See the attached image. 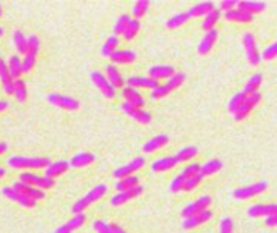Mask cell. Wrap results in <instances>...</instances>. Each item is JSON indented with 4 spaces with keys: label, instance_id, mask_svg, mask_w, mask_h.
Returning <instances> with one entry per match:
<instances>
[{
    "label": "cell",
    "instance_id": "6da1fadb",
    "mask_svg": "<svg viewBox=\"0 0 277 233\" xmlns=\"http://www.w3.org/2000/svg\"><path fill=\"white\" fill-rule=\"evenodd\" d=\"M7 165L12 169H47L50 160L47 157H25V156H12L7 160Z\"/></svg>",
    "mask_w": 277,
    "mask_h": 233
},
{
    "label": "cell",
    "instance_id": "7a4b0ae2",
    "mask_svg": "<svg viewBox=\"0 0 277 233\" xmlns=\"http://www.w3.org/2000/svg\"><path fill=\"white\" fill-rule=\"evenodd\" d=\"M106 193H107V186L106 185H96V186L91 189V191L86 193L84 198L78 199L75 204H73V207H71L73 214H83V210L86 207H89L91 204H94V202H98L99 199H102Z\"/></svg>",
    "mask_w": 277,
    "mask_h": 233
},
{
    "label": "cell",
    "instance_id": "3957f363",
    "mask_svg": "<svg viewBox=\"0 0 277 233\" xmlns=\"http://www.w3.org/2000/svg\"><path fill=\"white\" fill-rule=\"evenodd\" d=\"M91 81L102 92V96H104L106 99H114L115 97V94H117L115 87L109 83L107 76H104V73L102 71H99V70L91 71Z\"/></svg>",
    "mask_w": 277,
    "mask_h": 233
},
{
    "label": "cell",
    "instance_id": "277c9868",
    "mask_svg": "<svg viewBox=\"0 0 277 233\" xmlns=\"http://www.w3.org/2000/svg\"><path fill=\"white\" fill-rule=\"evenodd\" d=\"M20 181L21 183H26L29 186H34V188H39V189H49L52 188L55 181L52 178H47V177H39V175L31 173V172H21L20 173Z\"/></svg>",
    "mask_w": 277,
    "mask_h": 233
},
{
    "label": "cell",
    "instance_id": "5b68a950",
    "mask_svg": "<svg viewBox=\"0 0 277 233\" xmlns=\"http://www.w3.org/2000/svg\"><path fill=\"white\" fill-rule=\"evenodd\" d=\"M243 47H245V54L250 65H259L261 63V52L258 50L256 41H254L253 33H245L243 34Z\"/></svg>",
    "mask_w": 277,
    "mask_h": 233
},
{
    "label": "cell",
    "instance_id": "8992f818",
    "mask_svg": "<svg viewBox=\"0 0 277 233\" xmlns=\"http://www.w3.org/2000/svg\"><path fill=\"white\" fill-rule=\"evenodd\" d=\"M211 202H213V199H211V196L208 194H203L201 198H198L195 202H190L187 204V206L183 207V210H181V215H183V218H188V217H193L196 214L203 212V210H206Z\"/></svg>",
    "mask_w": 277,
    "mask_h": 233
},
{
    "label": "cell",
    "instance_id": "52a82bcc",
    "mask_svg": "<svg viewBox=\"0 0 277 233\" xmlns=\"http://www.w3.org/2000/svg\"><path fill=\"white\" fill-rule=\"evenodd\" d=\"M259 100H261V94L259 92H253V94H250V96H246L245 100H243V104L240 105V108L235 113H233V120L240 122V120L246 119L253 108L256 107V104H259Z\"/></svg>",
    "mask_w": 277,
    "mask_h": 233
},
{
    "label": "cell",
    "instance_id": "ba28073f",
    "mask_svg": "<svg viewBox=\"0 0 277 233\" xmlns=\"http://www.w3.org/2000/svg\"><path fill=\"white\" fill-rule=\"evenodd\" d=\"M144 164H146V159H144L143 156L135 157L130 164L122 165V167H119V169H115V170H114V177H115L117 180H120V178L130 177V175H135V172H138L140 169H143Z\"/></svg>",
    "mask_w": 277,
    "mask_h": 233
},
{
    "label": "cell",
    "instance_id": "9c48e42d",
    "mask_svg": "<svg viewBox=\"0 0 277 233\" xmlns=\"http://www.w3.org/2000/svg\"><path fill=\"white\" fill-rule=\"evenodd\" d=\"M122 110L125 112L128 117H131V119H133L135 122L141 123V125H148V123H151V120H152V115L148 110L138 108L135 105L128 104V102H123V104H122Z\"/></svg>",
    "mask_w": 277,
    "mask_h": 233
},
{
    "label": "cell",
    "instance_id": "30bf717a",
    "mask_svg": "<svg viewBox=\"0 0 277 233\" xmlns=\"http://www.w3.org/2000/svg\"><path fill=\"white\" fill-rule=\"evenodd\" d=\"M266 189H267L266 181H258V183H254V185L235 189V191H233V196H235L237 199H250V198H253V196L262 194Z\"/></svg>",
    "mask_w": 277,
    "mask_h": 233
},
{
    "label": "cell",
    "instance_id": "8fae6325",
    "mask_svg": "<svg viewBox=\"0 0 277 233\" xmlns=\"http://www.w3.org/2000/svg\"><path fill=\"white\" fill-rule=\"evenodd\" d=\"M47 99L52 105L63 108V110H76V108H79V102L76 99L62 96V94H49Z\"/></svg>",
    "mask_w": 277,
    "mask_h": 233
},
{
    "label": "cell",
    "instance_id": "7c38bea8",
    "mask_svg": "<svg viewBox=\"0 0 277 233\" xmlns=\"http://www.w3.org/2000/svg\"><path fill=\"white\" fill-rule=\"evenodd\" d=\"M143 193V186L138 185L136 188H131V189H127V191H120L112 196L111 199V204L112 206H123V204H127L128 201L138 198Z\"/></svg>",
    "mask_w": 277,
    "mask_h": 233
},
{
    "label": "cell",
    "instance_id": "4fadbf2b",
    "mask_svg": "<svg viewBox=\"0 0 277 233\" xmlns=\"http://www.w3.org/2000/svg\"><path fill=\"white\" fill-rule=\"evenodd\" d=\"M13 189H17L18 193H21L23 196H26V198L33 199V201H39V199H44V191L39 188H34V186H29L26 183H21V181H15V183L12 185Z\"/></svg>",
    "mask_w": 277,
    "mask_h": 233
},
{
    "label": "cell",
    "instance_id": "5bb4252c",
    "mask_svg": "<svg viewBox=\"0 0 277 233\" xmlns=\"http://www.w3.org/2000/svg\"><path fill=\"white\" fill-rule=\"evenodd\" d=\"M2 194L5 196L7 199L18 202L20 206H23V207H34V206H36V201L26 198V196H23L21 193H18L17 189H13L12 186H5V188L2 189Z\"/></svg>",
    "mask_w": 277,
    "mask_h": 233
},
{
    "label": "cell",
    "instance_id": "9a60e30c",
    "mask_svg": "<svg viewBox=\"0 0 277 233\" xmlns=\"http://www.w3.org/2000/svg\"><path fill=\"white\" fill-rule=\"evenodd\" d=\"M127 86L135 87V89H138V87H144V89L154 91L160 84H159V81H156V79H152L149 76H130L127 79Z\"/></svg>",
    "mask_w": 277,
    "mask_h": 233
},
{
    "label": "cell",
    "instance_id": "2e32d148",
    "mask_svg": "<svg viewBox=\"0 0 277 233\" xmlns=\"http://www.w3.org/2000/svg\"><path fill=\"white\" fill-rule=\"evenodd\" d=\"M277 214V204H254L248 207V215L250 217H269Z\"/></svg>",
    "mask_w": 277,
    "mask_h": 233
},
{
    "label": "cell",
    "instance_id": "e0dca14e",
    "mask_svg": "<svg viewBox=\"0 0 277 233\" xmlns=\"http://www.w3.org/2000/svg\"><path fill=\"white\" fill-rule=\"evenodd\" d=\"M111 62L114 65H127V63H133L136 60V54L133 50H128V49H123V50H119L117 49L115 52L111 54Z\"/></svg>",
    "mask_w": 277,
    "mask_h": 233
},
{
    "label": "cell",
    "instance_id": "ac0fdd59",
    "mask_svg": "<svg viewBox=\"0 0 277 233\" xmlns=\"http://www.w3.org/2000/svg\"><path fill=\"white\" fill-rule=\"evenodd\" d=\"M148 75L149 78L156 79V81H159V79H162V78L170 79L175 75V70L170 65H154V67H151L148 70Z\"/></svg>",
    "mask_w": 277,
    "mask_h": 233
},
{
    "label": "cell",
    "instance_id": "d6986e66",
    "mask_svg": "<svg viewBox=\"0 0 277 233\" xmlns=\"http://www.w3.org/2000/svg\"><path fill=\"white\" fill-rule=\"evenodd\" d=\"M217 29H213V31H208L206 34L203 36V39L200 42V46H198V54L200 55H206L209 54L211 50H213L214 47V44H216V39H217Z\"/></svg>",
    "mask_w": 277,
    "mask_h": 233
},
{
    "label": "cell",
    "instance_id": "ffe728a7",
    "mask_svg": "<svg viewBox=\"0 0 277 233\" xmlns=\"http://www.w3.org/2000/svg\"><path fill=\"white\" fill-rule=\"evenodd\" d=\"M122 92H123V97H125V102H128V104L135 105V107H138V108H143V107L146 105L144 97L135 89V87L125 86V87H123Z\"/></svg>",
    "mask_w": 277,
    "mask_h": 233
},
{
    "label": "cell",
    "instance_id": "44dd1931",
    "mask_svg": "<svg viewBox=\"0 0 277 233\" xmlns=\"http://www.w3.org/2000/svg\"><path fill=\"white\" fill-rule=\"evenodd\" d=\"M94 160H96V156L93 152H79V154L73 156V159L70 160V167L71 169H83V167L91 165Z\"/></svg>",
    "mask_w": 277,
    "mask_h": 233
},
{
    "label": "cell",
    "instance_id": "7402d4cb",
    "mask_svg": "<svg viewBox=\"0 0 277 233\" xmlns=\"http://www.w3.org/2000/svg\"><path fill=\"white\" fill-rule=\"evenodd\" d=\"M213 217V212H211L209 209H206V210H203V212H200V214H196V215H193V217H188V218H185L183 220V228H196L198 225H201V223H204V222H208L209 218Z\"/></svg>",
    "mask_w": 277,
    "mask_h": 233
},
{
    "label": "cell",
    "instance_id": "603a6c76",
    "mask_svg": "<svg viewBox=\"0 0 277 233\" xmlns=\"http://www.w3.org/2000/svg\"><path fill=\"white\" fill-rule=\"evenodd\" d=\"M68 169H70L68 160H57V162H52L46 169V177L54 180L55 177H60V175H63Z\"/></svg>",
    "mask_w": 277,
    "mask_h": 233
},
{
    "label": "cell",
    "instance_id": "cb8c5ba5",
    "mask_svg": "<svg viewBox=\"0 0 277 233\" xmlns=\"http://www.w3.org/2000/svg\"><path fill=\"white\" fill-rule=\"evenodd\" d=\"M178 164V160L175 159V156H169V157H162L157 159L151 164V170L152 172H167L170 169H175V165Z\"/></svg>",
    "mask_w": 277,
    "mask_h": 233
},
{
    "label": "cell",
    "instance_id": "d4e9b609",
    "mask_svg": "<svg viewBox=\"0 0 277 233\" xmlns=\"http://www.w3.org/2000/svg\"><path fill=\"white\" fill-rule=\"evenodd\" d=\"M224 17H225V20L232 21V23H251L253 21V15L246 13L243 10H238V9L224 12Z\"/></svg>",
    "mask_w": 277,
    "mask_h": 233
},
{
    "label": "cell",
    "instance_id": "484cf974",
    "mask_svg": "<svg viewBox=\"0 0 277 233\" xmlns=\"http://www.w3.org/2000/svg\"><path fill=\"white\" fill-rule=\"evenodd\" d=\"M237 9L243 10L250 15H254V13H261L262 10H264L266 4L258 2V0H243V2H237Z\"/></svg>",
    "mask_w": 277,
    "mask_h": 233
},
{
    "label": "cell",
    "instance_id": "4316f807",
    "mask_svg": "<svg viewBox=\"0 0 277 233\" xmlns=\"http://www.w3.org/2000/svg\"><path fill=\"white\" fill-rule=\"evenodd\" d=\"M167 143H169V136L167 135H157L154 138H151V140L143 146V151L144 152H154L160 148H164Z\"/></svg>",
    "mask_w": 277,
    "mask_h": 233
},
{
    "label": "cell",
    "instance_id": "83f0119b",
    "mask_svg": "<svg viewBox=\"0 0 277 233\" xmlns=\"http://www.w3.org/2000/svg\"><path fill=\"white\" fill-rule=\"evenodd\" d=\"M107 79H109V83H111L115 89L117 87H122L123 84H125V79H123V76L120 75V71L117 70V67L114 63H111V65H107Z\"/></svg>",
    "mask_w": 277,
    "mask_h": 233
},
{
    "label": "cell",
    "instance_id": "f1b7e54d",
    "mask_svg": "<svg viewBox=\"0 0 277 233\" xmlns=\"http://www.w3.org/2000/svg\"><path fill=\"white\" fill-rule=\"evenodd\" d=\"M221 15H222V10L221 9H216L213 10V12H209L206 17H204V21H203V25H201V28L204 29V31H213V29H216L214 26L217 25V21H219V18H221Z\"/></svg>",
    "mask_w": 277,
    "mask_h": 233
},
{
    "label": "cell",
    "instance_id": "f546056e",
    "mask_svg": "<svg viewBox=\"0 0 277 233\" xmlns=\"http://www.w3.org/2000/svg\"><path fill=\"white\" fill-rule=\"evenodd\" d=\"M138 185H140V178H138L136 175H130V177L117 180L115 189H117V193H120V191H127V189H131V188H136Z\"/></svg>",
    "mask_w": 277,
    "mask_h": 233
},
{
    "label": "cell",
    "instance_id": "4dcf8cb0",
    "mask_svg": "<svg viewBox=\"0 0 277 233\" xmlns=\"http://www.w3.org/2000/svg\"><path fill=\"white\" fill-rule=\"evenodd\" d=\"M214 9H216V7H214L213 2H201V4L193 5L192 9H190L188 15H190L192 18H196V17H206V15H208L209 12H213Z\"/></svg>",
    "mask_w": 277,
    "mask_h": 233
},
{
    "label": "cell",
    "instance_id": "1f68e13d",
    "mask_svg": "<svg viewBox=\"0 0 277 233\" xmlns=\"http://www.w3.org/2000/svg\"><path fill=\"white\" fill-rule=\"evenodd\" d=\"M7 67H9V71H10V76L12 79H17L23 75V68H21V58L18 55H10L9 62H7Z\"/></svg>",
    "mask_w": 277,
    "mask_h": 233
},
{
    "label": "cell",
    "instance_id": "d6a6232c",
    "mask_svg": "<svg viewBox=\"0 0 277 233\" xmlns=\"http://www.w3.org/2000/svg\"><path fill=\"white\" fill-rule=\"evenodd\" d=\"M12 39H13V46L17 49V52L26 55L28 54V41H26L28 38L23 34V31H15Z\"/></svg>",
    "mask_w": 277,
    "mask_h": 233
},
{
    "label": "cell",
    "instance_id": "836d02e7",
    "mask_svg": "<svg viewBox=\"0 0 277 233\" xmlns=\"http://www.w3.org/2000/svg\"><path fill=\"white\" fill-rule=\"evenodd\" d=\"M222 167H224V164L219 159H211V160H208L206 164L201 165V175L203 177H209V175L217 173L219 170L222 169Z\"/></svg>",
    "mask_w": 277,
    "mask_h": 233
},
{
    "label": "cell",
    "instance_id": "e575fe53",
    "mask_svg": "<svg viewBox=\"0 0 277 233\" xmlns=\"http://www.w3.org/2000/svg\"><path fill=\"white\" fill-rule=\"evenodd\" d=\"M261 83H262V75H261V73H256V75H253L246 81V84L243 87V92L246 94V96H250V94H253V92H258Z\"/></svg>",
    "mask_w": 277,
    "mask_h": 233
},
{
    "label": "cell",
    "instance_id": "d590c367",
    "mask_svg": "<svg viewBox=\"0 0 277 233\" xmlns=\"http://www.w3.org/2000/svg\"><path fill=\"white\" fill-rule=\"evenodd\" d=\"M195 156H198V148L188 146V148H181L177 154H175V159H177L178 162H188V160L193 159Z\"/></svg>",
    "mask_w": 277,
    "mask_h": 233
},
{
    "label": "cell",
    "instance_id": "8d00e7d4",
    "mask_svg": "<svg viewBox=\"0 0 277 233\" xmlns=\"http://www.w3.org/2000/svg\"><path fill=\"white\" fill-rule=\"evenodd\" d=\"M190 18H192V17H190V15H188V13H185V12H183V13H177V15H175V17H172L169 21H167L165 26L169 28V29L180 28V26H183L185 23H188Z\"/></svg>",
    "mask_w": 277,
    "mask_h": 233
},
{
    "label": "cell",
    "instance_id": "74e56055",
    "mask_svg": "<svg viewBox=\"0 0 277 233\" xmlns=\"http://www.w3.org/2000/svg\"><path fill=\"white\" fill-rule=\"evenodd\" d=\"M138 31H140V21L135 20V18H131V20H130V23H128V25H127V28H125V31L122 33V36H123V39L131 41V39H135V38H136Z\"/></svg>",
    "mask_w": 277,
    "mask_h": 233
},
{
    "label": "cell",
    "instance_id": "f35d334b",
    "mask_svg": "<svg viewBox=\"0 0 277 233\" xmlns=\"http://www.w3.org/2000/svg\"><path fill=\"white\" fill-rule=\"evenodd\" d=\"M119 41H120L119 36H115V34L109 36L106 44L102 46V55H104V57H111V54L115 52L117 47H119Z\"/></svg>",
    "mask_w": 277,
    "mask_h": 233
},
{
    "label": "cell",
    "instance_id": "ab89813d",
    "mask_svg": "<svg viewBox=\"0 0 277 233\" xmlns=\"http://www.w3.org/2000/svg\"><path fill=\"white\" fill-rule=\"evenodd\" d=\"M185 79H187V73H183V71L175 73V75L169 79V81L165 83L167 89H169L170 92H172V91H175V89H177V87H180L181 84L185 83Z\"/></svg>",
    "mask_w": 277,
    "mask_h": 233
},
{
    "label": "cell",
    "instance_id": "60d3db41",
    "mask_svg": "<svg viewBox=\"0 0 277 233\" xmlns=\"http://www.w3.org/2000/svg\"><path fill=\"white\" fill-rule=\"evenodd\" d=\"M149 10V0H138V2L133 5V10H131V13H133L135 20H140L143 18L146 13H148Z\"/></svg>",
    "mask_w": 277,
    "mask_h": 233
},
{
    "label": "cell",
    "instance_id": "b9f144b4",
    "mask_svg": "<svg viewBox=\"0 0 277 233\" xmlns=\"http://www.w3.org/2000/svg\"><path fill=\"white\" fill-rule=\"evenodd\" d=\"M13 96L17 97L18 102H25L26 97H28V91H26V84L23 79H17L15 81V92H13Z\"/></svg>",
    "mask_w": 277,
    "mask_h": 233
},
{
    "label": "cell",
    "instance_id": "7bdbcfd3",
    "mask_svg": "<svg viewBox=\"0 0 277 233\" xmlns=\"http://www.w3.org/2000/svg\"><path fill=\"white\" fill-rule=\"evenodd\" d=\"M245 97H246V94L242 91V92H237V94H233L232 96V99L229 100V112H232V113H235L238 108H240V105L243 104V100H245Z\"/></svg>",
    "mask_w": 277,
    "mask_h": 233
},
{
    "label": "cell",
    "instance_id": "ee69618b",
    "mask_svg": "<svg viewBox=\"0 0 277 233\" xmlns=\"http://www.w3.org/2000/svg\"><path fill=\"white\" fill-rule=\"evenodd\" d=\"M203 181V175H192V177H185V183H183V191H192L196 186Z\"/></svg>",
    "mask_w": 277,
    "mask_h": 233
},
{
    "label": "cell",
    "instance_id": "f6af8a7d",
    "mask_svg": "<svg viewBox=\"0 0 277 233\" xmlns=\"http://www.w3.org/2000/svg\"><path fill=\"white\" fill-rule=\"evenodd\" d=\"M26 41H28V54L26 55L36 57V55H38V52H39V39H38V36L31 34Z\"/></svg>",
    "mask_w": 277,
    "mask_h": 233
},
{
    "label": "cell",
    "instance_id": "bcb514c9",
    "mask_svg": "<svg viewBox=\"0 0 277 233\" xmlns=\"http://www.w3.org/2000/svg\"><path fill=\"white\" fill-rule=\"evenodd\" d=\"M183 183H185V175L183 173H180L177 175L175 178H172L170 181V191L172 193H180V191H183Z\"/></svg>",
    "mask_w": 277,
    "mask_h": 233
},
{
    "label": "cell",
    "instance_id": "7dc6e473",
    "mask_svg": "<svg viewBox=\"0 0 277 233\" xmlns=\"http://www.w3.org/2000/svg\"><path fill=\"white\" fill-rule=\"evenodd\" d=\"M130 17L128 15H122V17L117 20V23H115V26H114V34L115 36H120L123 31H125V28H127V25L130 23Z\"/></svg>",
    "mask_w": 277,
    "mask_h": 233
},
{
    "label": "cell",
    "instance_id": "c3c4849f",
    "mask_svg": "<svg viewBox=\"0 0 277 233\" xmlns=\"http://www.w3.org/2000/svg\"><path fill=\"white\" fill-rule=\"evenodd\" d=\"M277 57V41L272 42L271 46H267L264 50L261 52V60H274Z\"/></svg>",
    "mask_w": 277,
    "mask_h": 233
},
{
    "label": "cell",
    "instance_id": "681fc988",
    "mask_svg": "<svg viewBox=\"0 0 277 233\" xmlns=\"http://www.w3.org/2000/svg\"><path fill=\"white\" fill-rule=\"evenodd\" d=\"M84 222H86V214L83 212V214H75V217L71 218V220L68 222V227L75 231V230H78L79 227H83L84 225Z\"/></svg>",
    "mask_w": 277,
    "mask_h": 233
},
{
    "label": "cell",
    "instance_id": "f907efd6",
    "mask_svg": "<svg viewBox=\"0 0 277 233\" xmlns=\"http://www.w3.org/2000/svg\"><path fill=\"white\" fill-rule=\"evenodd\" d=\"M36 65V57L33 55H25V58L21 60V68H23V73H29Z\"/></svg>",
    "mask_w": 277,
    "mask_h": 233
},
{
    "label": "cell",
    "instance_id": "816d5d0a",
    "mask_svg": "<svg viewBox=\"0 0 277 233\" xmlns=\"http://www.w3.org/2000/svg\"><path fill=\"white\" fill-rule=\"evenodd\" d=\"M0 81L2 84L12 81V76H10V71H9V67H7V63L0 58Z\"/></svg>",
    "mask_w": 277,
    "mask_h": 233
},
{
    "label": "cell",
    "instance_id": "f5cc1de1",
    "mask_svg": "<svg viewBox=\"0 0 277 233\" xmlns=\"http://www.w3.org/2000/svg\"><path fill=\"white\" fill-rule=\"evenodd\" d=\"M181 173H183L185 177H192V175H198V173H201V164H198V162L188 164Z\"/></svg>",
    "mask_w": 277,
    "mask_h": 233
},
{
    "label": "cell",
    "instance_id": "db71d44e",
    "mask_svg": "<svg viewBox=\"0 0 277 233\" xmlns=\"http://www.w3.org/2000/svg\"><path fill=\"white\" fill-rule=\"evenodd\" d=\"M93 227H94V230H96L98 233H114L112 228H111V225L106 223L104 220H94Z\"/></svg>",
    "mask_w": 277,
    "mask_h": 233
},
{
    "label": "cell",
    "instance_id": "11a10c76",
    "mask_svg": "<svg viewBox=\"0 0 277 233\" xmlns=\"http://www.w3.org/2000/svg\"><path fill=\"white\" fill-rule=\"evenodd\" d=\"M221 233H233V222L230 217H224L221 222V228H219Z\"/></svg>",
    "mask_w": 277,
    "mask_h": 233
},
{
    "label": "cell",
    "instance_id": "9f6ffc18",
    "mask_svg": "<svg viewBox=\"0 0 277 233\" xmlns=\"http://www.w3.org/2000/svg\"><path fill=\"white\" fill-rule=\"evenodd\" d=\"M219 9L222 10V13L229 12V10H233V9H237V2H235V0H224Z\"/></svg>",
    "mask_w": 277,
    "mask_h": 233
},
{
    "label": "cell",
    "instance_id": "6f0895ef",
    "mask_svg": "<svg viewBox=\"0 0 277 233\" xmlns=\"http://www.w3.org/2000/svg\"><path fill=\"white\" fill-rule=\"evenodd\" d=\"M4 92L9 94V96H13V92H15V79H12V81L4 84Z\"/></svg>",
    "mask_w": 277,
    "mask_h": 233
},
{
    "label": "cell",
    "instance_id": "680465c9",
    "mask_svg": "<svg viewBox=\"0 0 277 233\" xmlns=\"http://www.w3.org/2000/svg\"><path fill=\"white\" fill-rule=\"evenodd\" d=\"M264 223L267 225V227H277V214H272V215L266 217Z\"/></svg>",
    "mask_w": 277,
    "mask_h": 233
},
{
    "label": "cell",
    "instance_id": "91938a15",
    "mask_svg": "<svg viewBox=\"0 0 277 233\" xmlns=\"http://www.w3.org/2000/svg\"><path fill=\"white\" fill-rule=\"evenodd\" d=\"M71 231H73V230L68 227V223H67V225H62V227H58L54 233H71Z\"/></svg>",
    "mask_w": 277,
    "mask_h": 233
},
{
    "label": "cell",
    "instance_id": "94428289",
    "mask_svg": "<svg viewBox=\"0 0 277 233\" xmlns=\"http://www.w3.org/2000/svg\"><path fill=\"white\" fill-rule=\"evenodd\" d=\"M7 108H9V100H5V99H0V113L5 112Z\"/></svg>",
    "mask_w": 277,
    "mask_h": 233
},
{
    "label": "cell",
    "instance_id": "6125c7cd",
    "mask_svg": "<svg viewBox=\"0 0 277 233\" xmlns=\"http://www.w3.org/2000/svg\"><path fill=\"white\" fill-rule=\"evenodd\" d=\"M111 228H112V231H114V233H127L125 230H123V228L120 227V225H117V223H112V225H111Z\"/></svg>",
    "mask_w": 277,
    "mask_h": 233
},
{
    "label": "cell",
    "instance_id": "be15d7a7",
    "mask_svg": "<svg viewBox=\"0 0 277 233\" xmlns=\"http://www.w3.org/2000/svg\"><path fill=\"white\" fill-rule=\"evenodd\" d=\"M7 149H9V144L5 141H0V156H2L4 152H7Z\"/></svg>",
    "mask_w": 277,
    "mask_h": 233
},
{
    "label": "cell",
    "instance_id": "e7e4bbea",
    "mask_svg": "<svg viewBox=\"0 0 277 233\" xmlns=\"http://www.w3.org/2000/svg\"><path fill=\"white\" fill-rule=\"evenodd\" d=\"M5 173H7V170L4 169V167H0V178L5 177Z\"/></svg>",
    "mask_w": 277,
    "mask_h": 233
},
{
    "label": "cell",
    "instance_id": "03108f58",
    "mask_svg": "<svg viewBox=\"0 0 277 233\" xmlns=\"http://www.w3.org/2000/svg\"><path fill=\"white\" fill-rule=\"evenodd\" d=\"M2 36H4V29L0 28V38H2Z\"/></svg>",
    "mask_w": 277,
    "mask_h": 233
},
{
    "label": "cell",
    "instance_id": "003e7915",
    "mask_svg": "<svg viewBox=\"0 0 277 233\" xmlns=\"http://www.w3.org/2000/svg\"><path fill=\"white\" fill-rule=\"evenodd\" d=\"M0 17H2V7H0Z\"/></svg>",
    "mask_w": 277,
    "mask_h": 233
}]
</instances>
